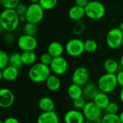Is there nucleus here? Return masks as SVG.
I'll list each match as a JSON object with an SVG mask.
<instances>
[{
    "label": "nucleus",
    "mask_w": 123,
    "mask_h": 123,
    "mask_svg": "<svg viewBox=\"0 0 123 123\" xmlns=\"http://www.w3.org/2000/svg\"><path fill=\"white\" fill-rule=\"evenodd\" d=\"M19 22V16L15 9H4L1 12L0 14V26L6 32L11 33L15 30Z\"/></svg>",
    "instance_id": "1"
},
{
    "label": "nucleus",
    "mask_w": 123,
    "mask_h": 123,
    "mask_svg": "<svg viewBox=\"0 0 123 123\" xmlns=\"http://www.w3.org/2000/svg\"><path fill=\"white\" fill-rule=\"evenodd\" d=\"M50 75L51 70L50 67L40 62L35 63L31 66L28 72V77L30 80L35 83L45 82Z\"/></svg>",
    "instance_id": "2"
},
{
    "label": "nucleus",
    "mask_w": 123,
    "mask_h": 123,
    "mask_svg": "<svg viewBox=\"0 0 123 123\" xmlns=\"http://www.w3.org/2000/svg\"><path fill=\"white\" fill-rule=\"evenodd\" d=\"M97 86L99 91L102 92L107 94L113 92L118 86L116 74H103L98 79Z\"/></svg>",
    "instance_id": "3"
},
{
    "label": "nucleus",
    "mask_w": 123,
    "mask_h": 123,
    "mask_svg": "<svg viewBox=\"0 0 123 123\" xmlns=\"http://www.w3.org/2000/svg\"><path fill=\"white\" fill-rule=\"evenodd\" d=\"M85 9L86 16L89 19L97 20L102 19L106 12L105 5L99 1H90Z\"/></svg>",
    "instance_id": "4"
},
{
    "label": "nucleus",
    "mask_w": 123,
    "mask_h": 123,
    "mask_svg": "<svg viewBox=\"0 0 123 123\" xmlns=\"http://www.w3.org/2000/svg\"><path fill=\"white\" fill-rule=\"evenodd\" d=\"M123 41V33L118 28L110 29L106 36V43L109 48L117 49L122 46Z\"/></svg>",
    "instance_id": "5"
},
{
    "label": "nucleus",
    "mask_w": 123,
    "mask_h": 123,
    "mask_svg": "<svg viewBox=\"0 0 123 123\" xmlns=\"http://www.w3.org/2000/svg\"><path fill=\"white\" fill-rule=\"evenodd\" d=\"M65 51L68 55L72 57H79L85 51L84 41L78 38H71L66 43Z\"/></svg>",
    "instance_id": "6"
},
{
    "label": "nucleus",
    "mask_w": 123,
    "mask_h": 123,
    "mask_svg": "<svg viewBox=\"0 0 123 123\" xmlns=\"http://www.w3.org/2000/svg\"><path fill=\"white\" fill-rule=\"evenodd\" d=\"M44 11L39 3H31L28 6L26 13L27 22L36 25L40 22L44 16Z\"/></svg>",
    "instance_id": "7"
},
{
    "label": "nucleus",
    "mask_w": 123,
    "mask_h": 123,
    "mask_svg": "<svg viewBox=\"0 0 123 123\" xmlns=\"http://www.w3.org/2000/svg\"><path fill=\"white\" fill-rule=\"evenodd\" d=\"M37 45V41L34 36L22 34L17 39V46L22 51H34Z\"/></svg>",
    "instance_id": "8"
},
{
    "label": "nucleus",
    "mask_w": 123,
    "mask_h": 123,
    "mask_svg": "<svg viewBox=\"0 0 123 123\" xmlns=\"http://www.w3.org/2000/svg\"><path fill=\"white\" fill-rule=\"evenodd\" d=\"M102 110L93 101H89L86 102L82 112L86 120L95 123L98 118L102 117Z\"/></svg>",
    "instance_id": "9"
},
{
    "label": "nucleus",
    "mask_w": 123,
    "mask_h": 123,
    "mask_svg": "<svg viewBox=\"0 0 123 123\" xmlns=\"http://www.w3.org/2000/svg\"><path fill=\"white\" fill-rule=\"evenodd\" d=\"M89 72L85 67H78L74 70L71 76L72 83L77 84L80 86H84L88 83L89 80Z\"/></svg>",
    "instance_id": "10"
},
{
    "label": "nucleus",
    "mask_w": 123,
    "mask_h": 123,
    "mask_svg": "<svg viewBox=\"0 0 123 123\" xmlns=\"http://www.w3.org/2000/svg\"><path fill=\"white\" fill-rule=\"evenodd\" d=\"M51 72L56 75H61L66 72L68 68V61L63 57H55L53 59V61L49 66Z\"/></svg>",
    "instance_id": "11"
},
{
    "label": "nucleus",
    "mask_w": 123,
    "mask_h": 123,
    "mask_svg": "<svg viewBox=\"0 0 123 123\" xmlns=\"http://www.w3.org/2000/svg\"><path fill=\"white\" fill-rule=\"evenodd\" d=\"M14 102V95L13 92L6 88L0 90V107L1 108H9Z\"/></svg>",
    "instance_id": "12"
},
{
    "label": "nucleus",
    "mask_w": 123,
    "mask_h": 123,
    "mask_svg": "<svg viewBox=\"0 0 123 123\" xmlns=\"http://www.w3.org/2000/svg\"><path fill=\"white\" fill-rule=\"evenodd\" d=\"M65 123H84L86 120L82 112L77 109L68 110L64 115Z\"/></svg>",
    "instance_id": "13"
},
{
    "label": "nucleus",
    "mask_w": 123,
    "mask_h": 123,
    "mask_svg": "<svg viewBox=\"0 0 123 123\" xmlns=\"http://www.w3.org/2000/svg\"><path fill=\"white\" fill-rule=\"evenodd\" d=\"M19 75V69L9 65L3 70H1V78L9 82L15 80Z\"/></svg>",
    "instance_id": "14"
},
{
    "label": "nucleus",
    "mask_w": 123,
    "mask_h": 123,
    "mask_svg": "<svg viewBox=\"0 0 123 123\" xmlns=\"http://www.w3.org/2000/svg\"><path fill=\"white\" fill-rule=\"evenodd\" d=\"M99 92H100V91L98 86L94 83H87L83 88V96L89 101H93Z\"/></svg>",
    "instance_id": "15"
},
{
    "label": "nucleus",
    "mask_w": 123,
    "mask_h": 123,
    "mask_svg": "<svg viewBox=\"0 0 123 123\" xmlns=\"http://www.w3.org/2000/svg\"><path fill=\"white\" fill-rule=\"evenodd\" d=\"M37 123H59V117L55 111L42 112L37 117Z\"/></svg>",
    "instance_id": "16"
},
{
    "label": "nucleus",
    "mask_w": 123,
    "mask_h": 123,
    "mask_svg": "<svg viewBox=\"0 0 123 123\" xmlns=\"http://www.w3.org/2000/svg\"><path fill=\"white\" fill-rule=\"evenodd\" d=\"M65 50V47H63V44L59 41H52L49 43L47 49V52L50 54L53 58L61 57L63 51Z\"/></svg>",
    "instance_id": "17"
},
{
    "label": "nucleus",
    "mask_w": 123,
    "mask_h": 123,
    "mask_svg": "<svg viewBox=\"0 0 123 123\" xmlns=\"http://www.w3.org/2000/svg\"><path fill=\"white\" fill-rule=\"evenodd\" d=\"M84 16H86V13L85 9L84 7L75 4L73 7H71L68 10L69 18L74 22L81 21Z\"/></svg>",
    "instance_id": "18"
},
{
    "label": "nucleus",
    "mask_w": 123,
    "mask_h": 123,
    "mask_svg": "<svg viewBox=\"0 0 123 123\" xmlns=\"http://www.w3.org/2000/svg\"><path fill=\"white\" fill-rule=\"evenodd\" d=\"M38 107L42 112H53L55 109V103L51 98L44 96L40 99L38 101Z\"/></svg>",
    "instance_id": "19"
},
{
    "label": "nucleus",
    "mask_w": 123,
    "mask_h": 123,
    "mask_svg": "<svg viewBox=\"0 0 123 123\" xmlns=\"http://www.w3.org/2000/svg\"><path fill=\"white\" fill-rule=\"evenodd\" d=\"M93 101L96 104L97 106H98L102 109H105L110 103L108 94L102 91L97 94V95L94 99Z\"/></svg>",
    "instance_id": "20"
},
{
    "label": "nucleus",
    "mask_w": 123,
    "mask_h": 123,
    "mask_svg": "<svg viewBox=\"0 0 123 123\" xmlns=\"http://www.w3.org/2000/svg\"><path fill=\"white\" fill-rule=\"evenodd\" d=\"M46 87L50 91H56L61 88V80L58 75L51 74L45 81Z\"/></svg>",
    "instance_id": "21"
},
{
    "label": "nucleus",
    "mask_w": 123,
    "mask_h": 123,
    "mask_svg": "<svg viewBox=\"0 0 123 123\" xmlns=\"http://www.w3.org/2000/svg\"><path fill=\"white\" fill-rule=\"evenodd\" d=\"M67 94L72 100L77 99L83 96V88L77 84L71 83L68 88Z\"/></svg>",
    "instance_id": "22"
},
{
    "label": "nucleus",
    "mask_w": 123,
    "mask_h": 123,
    "mask_svg": "<svg viewBox=\"0 0 123 123\" xmlns=\"http://www.w3.org/2000/svg\"><path fill=\"white\" fill-rule=\"evenodd\" d=\"M120 64L114 59L110 58L105 60L104 62V70H105L106 73L110 74H115L118 72Z\"/></svg>",
    "instance_id": "23"
},
{
    "label": "nucleus",
    "mask_w": 123,
    "mask_h": 123,
    "mask_svg": "<svg viewBox=\"0 0 123 123\" xmlns=\"http://www.w3.org/2000/svg\"><path fill=\"white\" fill-rule=\"evenodd\" d=\"M21 58L23 65L32 66L37 60V55L34 51H22L21 53Z\"/></svg>",
    "instance_id": "24"
},
{
    "label": "nucleus",
    "mask_w": 123,
    "mask_h": 123,
    "mask_svg": "<svg viewBox=\"0 0 123 123\" xmlns=\"http://www.w3.org/2000/svg\"><path fill=\"white\" fill-rule=\"evenodd\" d=\"M22 65L23 63L21 58V54L18 52H14L9 55V65L19 69Z\"/></svg>",
    "instance_id": "25"
},
{
    "label": "nucleus",
    "mask_w": 123,
    "mask_h": 123,
    "mask_svg": "<svg viewBox=\"0 0 123 123\" xmlns=\"http://www.w3.org/2000/svg\"><path fill=\"white\" fill-rule=\"evenodd\" d=\"M23 31H24V34L35 37L37 33L38 28L36 24L27 22L23 27Z\"/></svg>",
    "instance_id": "26"
},
{
    "label": "nucleus",
    "mask_w": 123,
    "mask_h": 123,
    "mask_svg": "<svg viewBox=\"0 0 123 123\" xmlns=\"http://www.w3.org/2000/svg\"><path fill=\"white\" fill-rule=\"evenodd\" d=\"M98 49V43L94 39H87L84 41V50L87 53H94Z\"/></svg>",
    "instance_id": "27"
},
{
    "label": "nucleus",
    "mask_w": 123,
    "mask_h": 123,
    "mask_svg": "<svg viewBox=\"0 0 123 123\" xmlns=\"http://www.w3.org/2000/svg\"><path fill=\"white\" fill-rule=\"evenodd\" d=\"M102 123H121L120 117L117 114H107L106 113L102 117Z\"/></svg>",
    "instance_id": "28"
},
{
    "label": "nucleus",
    "mask_w": 123,
    "mask_h": 123,
    "mask_svg": "<svg viewBox=\"0 0 123 123\" xmlns=\"http://www.w3.org/2000/svg\"><path fill=\"white\" fill-rule=\"evenodd\" d=\"M58 1V0H40L38 3L44 10H50L56 6Z\"/></svg>",
    "instance_id": "29"
},
{
    "label": "nucleus",
    "mask_w": 123,
    "mask_h": 123,
    "mask_svg": "<svg viewBox=\"0 0 123 123\" xmlns=\"http://www.w3.org/2000/svg\"><path fill=\"white\" fill-rule=\"evenodd\" d=\"M20 3V0H1L2 7L6 9H14Z\"/></svg>",
    "instance_id": "30"
},
{
    "label": "nucleus",
    "mask_w": 123,
    "mask_h": 123,
    "mask_svg": "<svg viewBox=\"0 0 123 123\" xmlns=\"http://www.w3.org/2000/svg\"><path fill=\"white\" fill-rule=\"evenodd\" d=\"M9 65V56L6 51H0V69L3 70Z\"/></svg>",
    "instance_id": "31"
},
{
    "label": "nucleus",
    "mask_w": 123,
    "mask_h": 123,
    "mask_svg": "<svg viewBox=\"0 0 123 123\" xmlns=\"http://www.w3.org/2000/svg\"><path fill=\"white\" fill-rule=\"evenodd\" d=\"M85 29H86L85 24L82 21H77V22H75V24L73 26L72 30L75 35L79 36L84 32Z\"/></svg>",
    "instance_id": "32"
},
{
    "label": "nucleus",
    "mask_w": 123,
    "mask_h": 123,
    "mask_svg": "<svg viewBox=\"0 0 123 123\" xmlns=\"http://www.w3.org/2000/svg\"><path fill=\"white\" fill-rule=\"evenodd\" d=\"M86 102L87 101H86V99L84 96H82V97L79 98L77 99L73 100V106H74L75 109L83 110V109L84 108Z\"/></svg>",
    "instance_id": "33"
},
{
    "label": "nucleus",
    "mask_w": 123,
    "mask_h": 123,
    "mask_svg": "<svg viewBox=\"0 0 123 123\" xmlns=\"http://www.w3.org/2000/svg\"><path fill=\"white\" fill-rule=\"evenodd\" d=\"M53 57L50 54H48V52H45L41 54L40 57V62L47 66H50L53 61Z\"/></svg>",
    "instance_id": "34"
},
{
    "label": "nucleus",
    "mask_w": 123,
    "mask_h": 123,
    "mask_svg": "<svg viewBox=\"0 0 123 123\" xmlns=\"http://www.w3.org/2000/svg\"><path fill=\"white\" fill-rule=\"evenodd\" d=\"M105 110L107 114H117L119 111V106L115 102H110Z\"/></svg>",
    "instance_id": "35"
},
{
    "label": "nucleus",
    "mask_w": 123,
    "mask_h": 123,
    "mask_svg": "<svg viewBox=\"0 0 123 123\" xmlns=\"http://www.w3.org/2000/svg\"><path fill=\"white\" fill-rule=\"evenodd\" d=\"M27 8H28V6L26 5L25 4L19 3V5L14 9H15V11L17 12V13L18 14L19 16H22V15H26Z\"/></svg>",
    "instance_id": "36"
},
{
    "label": "nucleus",
    "mask_w": 123,
    "mask_h": 123,
    "mask_svg": "<svg viewBox=\"0 0 123 123\" xmlns=\"http://www.w3.org/2000/svg\"><path fill=\"white\" fill-rule=\"evenodd\" d=\"M117 80L118 86H120L121 88H123V70H120L117 72Z\"/></svg>",
    "instance_id": "37"
},
{
    "label": "nucleus",
    "mask_w": 123,
    "mask_h": 123,
    "mask_svg": "<svg viewBox=\"0 0 123 123\" xmlns=\"http://www.w3.org/2000/svg\"><path fill=\"white\" fill-rule=\"evenodd\" d=\"M89 1H90L89 0H75V4L85 8Z\"/></svg>",
    "instance_id": "38"
},
{
    "label": "nucleus",
    "mask_w": 123,
    "mask_h": 123,
    "mask_svg": "<svg viewBox=\"0 0 123 123\" xmlns=\"http://www.w3.org/2000/svg\"><path fill=\"white\" fill-rule=\"evenodd\" d=\"M4 123H19V120L14 117H8L4 121Z\"/></svg>",
    "instance_id": "39"
},
{
    "label": "nucleus",
    "mask_w": 123,
    "mask_h": 123,
    "mask_svg": "<svg viewBox=\"0 0 123 123\" xmlns=\"http://www.w3.org/2000/svg\"><path fill=\"white\" fill-rule=\"evenodd\" d=\"M19 21L21 22H27V17H26V15H22V16H19Z\"/></svg>",
    "instance_id": "40"
},
{
    "label": "nucleus",
    "mask_w": 123,
    "mask_h": 123,
    "mask_svg": "<svg viewBox=\"0 0 123 123\" xmlns=\"http://www.w3.org/2000/svg\"><path fill=\"white\" fill-rule=\"evenodd\" d=\"M120 101L122 102V104H123V88H122L120 92Z\"/></svg>",
    "instance_id": "41"
},
{
    "label": "nucleus",
    "mask_w": 123,
    "mask_h": 123,
    "mask_svg": "<svg viewBox=\"0 0 123 123\" xmlns=\"http://www.w3.org/2000/svg\"><path fill=\"white\" fill-rule=\"evenodd\" d=\"M120 65L123 68V54L121 56L120 59Z\"/></svg>",
    "instance_id": "42"
},
{
    "label": "nucleus",
    "mask_w": 123,
    "mask_h": 123,
    "mask_svg": "<svg viewBox=\"0 0 123 123\" xmlns=\"http://www.w3.org/2000/svg\"><path fill=\"white\" fill-rule=\"evenodd\" d=\"M119 117H120V120L121 123H123V111L119 115Z\"/></svg>",
    "instance_id": "43"
},
{
    "label": "nucleus",
    "mask_w": 123,
    "mask_h": 123,
    "mask_svg": "<svg viewBox=\"0 0 123 123\" xmlns=\"http://www.w3.org/2000/svg\"><path fill=\"white\" fill-rule=\"evenodd\" d=\"M96 123H102V117H99V118H98L97 120H96Z\"/></svg>",
    "instance_id": "44"
},
{
    "label": "nucleus",
    "mask_w": 123,
    "mask_h": 123,
    "mask_svg": "<svg viewBox=\"0 0 123 123\" xmlns=\"http://www.w3.org/2000/svg\"><path fill=\"white\" fill-rule=\"evenodd\" d=\"M119 28L122 30V32L123 33V21L122 22H120V25H119Z\"/></svg>",
    "instance_id": "45"
},
{
    "label": "nucleus",
    "mask_w": 123,
    "mask_h": 123,
    "mask_svg": "<svg viewBox=\"0 0 123 123\" xmlns=\"http://www.w3.org/2000/svg\"><path fill=\"white\" fill-rule=\"evenodd\" d=\"M29 1H30L31 3H38L40 0H28Z\"/></svg>",
    "instance_id": "46"
},
{
    "label": "nucleus",
    "mask_w": 123,
    "mask_h": 123,
    "mask_svg": "<svg viewBox=\"0 0 123 123\" xmlns=\"http://www.w3.org/2000/svg\"><path fill=\"white\" fill-rule=\"evenodd\" d=\"M84 123H93V122H92V121H89V120H86L85 121H84Z\"/></svg>",
    "instance_id": "47"
},
{
    "label": "nucleus",
    "mask_w": 123,
    "mask_h": 123,
    "mask_svg": "<svg viewBox=\"0 0 123 123\" xmlns=\"http://www.w3.org/2000/svg\"><path fill=\"white\" fill-rule=\"evenodd\" d=\"M0 123H3V121H1V122H0Z\"/></svg>",
    "instance_id": "48"
},
{
    "label": "nucleus",
    "mask_w": 123,
    "mask_h": 123,
    "mask_svg": "<svg viewBox=\"0 0 123 123\" xmlns=\"http://www.w3.org/2000/svg\"><path fill=\"white\" fill-rule=\"evenodd\" d=\"M122 46L123 47V44H122Z\"/></svg>",
    "instance_id": "49"
}]
</instances>
